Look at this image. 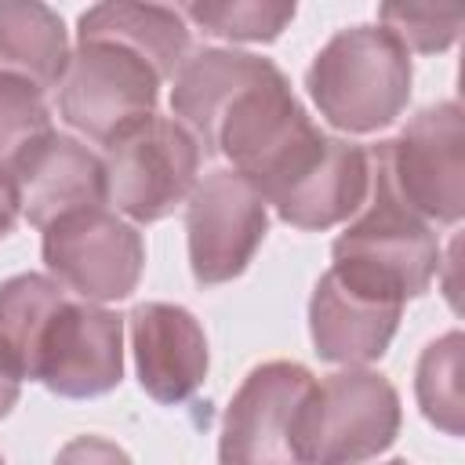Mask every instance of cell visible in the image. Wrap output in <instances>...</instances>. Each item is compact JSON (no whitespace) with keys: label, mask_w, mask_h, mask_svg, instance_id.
<instances>
[{"label":"cell","mask_w":465,"mask_h":465,"mask_svg":"<svg viewBox=\"0 0 465 465\" xmlns=\"http://www.w3.org/2000/svg\"><path fill=\"white\" fill-rule=\"evenodd\" d=\"M200 145L174 116H145L105 145V200L138 225L182 207L200 178Z\"/></svg>","instance_id":"5"},{"label":"cell","mask_w":465,"mask_h":465,"mask_svg":"<svg viewBox=\"0 0 465 465\" xmlns=\"http://www.w3.org/2000/svg\"><path fill=\"white\" fill-rule=\"evenodd\" d=\"M378 25L389 29L403 51H418V54H440L447 51L458 33L465 15L458 7H421V4H381L378 7Z\"/></svg>","instance_id":"22"},{"label":"cell","mask_w":465,"mask_h":465,"mask_svg":"<svg viewBox=\"0 0 465 465\" xmlns=\"http://www.w3.org/2000/svg\"><path fill=\"white\" fill-rule=\"evenodd\" d=\"M51 109L44 91L18 76H0V163L11 167L33 142L51 134Z\"/></svg>","instance_id":"21"},{"label":"cell","mask_w":465,"mask_h":465,"mask_svg":"<svg viewBox=\"0 0 465 465\" xmlns=\"http://www.w3.org/2000/svg\"><path fill=\"white\" fill-rule=\"evenodd\" d=\"M371 193V160L367 149L345 138H323V145L309 156V163L283 185L276 189L265 207L280 214V222L305 229V232H323L331 225H341L360 214Z\"/></svg>","instance_id":"14"},{"label":"cell","mask_w":465,"mask_h":465,"mask_svg":"<svg viewBox=\"0 0 465 465\" xmlns=\"http://www.w3.org/2000/svg\"><path fill=\"white\" fill-rule=\"evenodd\" d=\"M54 465H134V461L127 458L124 447H116L105 436H73L58 450Z\"/></svg>","instance_id":"23"},{"label":"cell","mask_w":465,"mask_h":465,"mask_svg":"<svg viewBox=\"0 0 465 465\" xmlns=\"http://www.w3.org/2000/svg\"><path fill=\"white\" fill-rule=\"evenodd\" d=\"M185 232L196 283H229L254 262L269 232V207L243 174L211 171L185 200Z\"/></svg>","instance_id":"9"},{"label":"cell","mask_w":465,"mask_h":465,"mask_svg":"<svg viewBox=\"0 0 465 465\" xmlns=\"http://www.w3.org/2000/svg\"><path fill=\"white\" fill-rule=\"evenodd\" d=\"M69 36L54 7L40 0H0V76L47 91L69 69Z\"/></svg>","instance_id":"17"},{"label":"cell","mask_w":465,"mask_h":465,"mask_svg":"<svg viewBox=\"0 0 465 465\" xmlns=\"http://www.w3.org/2000/svg\"><path fill=\"white\" fill-rule=\"evenodd\" d=\"M22 214L40 232L76 211L105 207V163L73 134H44L11 167Z\"/></svg>","instance_id":"12"},{"label":"cell","mask_w":465,"mask_h":465,"mask_svg":"<svg viewBox=\"0 0 465 465\" xmlns=\"http://www.w3.org/2000/svg\"><path fill=\"white\" fill-rule=\"evenodd\" d=\"M65 302L69 291L44 272H18L0 283V360L18 381H33L44 334Z\"/></svg>","instance_id":"18"},{"label":"cell","mask_w":465,"mask_h":465,"mask_svg":"<svg viewBox=\"0 0 465 465\" xmlns=\"http://www.w3.org/2000/svg\"><path fill=\"white\" fill-rule=\"evenodd\" d=\"M0 465H4V458H0Z\"/></svg>","instance_id":"27"},{"label":"cell","mask_w":465,"mask_h":465,"mask_svg":"<svg viewBox=\"0 0 465 465\" xmlns=\"http://www.w3.org/2000/svg\"><path fill=\"white\" fill-rule=\"evenodd\" d=\"M385 465H407V461H403V458H392V461H385Z\"/></svg>","instance_id":"26"},{"label":"cell","mask_w":465,"mask_h":465,"mask_svg":"<svg viewBox=\"0 0 465 465\" xmlns=\"http://www.w3.org/2000/svg\"><path fill=\"white\" fill-rule=\"evenodd\" d=\"M160 73L116 40H76L58 84V116L84 138L109 145L156 113Z\"/></svg>","instance_id":"6"},{"label":"cell","mask_w":465,"mask_h":465,"mask_svg":"<svg viewBox=\"0 0 465 465\" xmlns=\"http://www.w3.org/2000/svg\"><path fill=\"white\" fill-rule=\"evenodd\" d=\"M276 73V62L232 51V47H200L174 73L171 113L196 138L203 156H214V131L222 116L262 80Z\"/></svg>","instance_id":"15"},{"label":"cell","mask_w":465,"mask_h":465,"mask_svg":"<svg viewBox=\"0 0 465 465\" xmlns=\"http://www.w3.org/2000/svg\"><path fill=\"white\" fill-rule=\"evenodd\" d=\"M18 392H22V381L15 378V371L0 360V418L11 414V407L18 403Z\"/></svg>","instance_id":"25"},{"label":"cell","mask_w":465,"mask_h":465,"mask_svg":"<svg viewBox=\"0 0 465 465\" xmlns=\"http://www.w3.org/2000/svg\"><path fill=\"white\" fill-rule=\"evenodd\" d=\"M411 54L381 25H349L334 33L305 73L320 116L345 134L389 127L411 102Z\"/></svg>","instance_id":"1"},{"label":"cell","mask_w":465,"mask_h":465,"mask_svg":"<svg viewBox=\"0 0 465 465\" xmlns=\"http://www.w3.org/2000/svg\"><path fill=\"white\" fill-rule=\"evenodd\" d=\"M400 421L392 381L371 367H345L312 385L298 418V461L363 465L396 443Z\"/></svg>","instance_id":"2"},{"label":"cell","mask_w":465,"mask_h":465,"mask_svg":"<svg viewBox=\"0 0 465 465\" xmlns=\"http://www.w3.org/2000/svg\"><path fill=\"white\" fill-rule=\"evenodd\" d=\"M461 349L465 338L461 331H447L443 338L429 341L418 371H414V396L421 414L447 436H461V414H465V400H461Z\"/></svg>","instance_id":"19"},{"label":"cell","mask_w":465,"mask_h":465,"mask_svg":"<svg viewBox=\"0 0 465 465\" xmlns=\"http://www.w3.org/2000/svg\"><path fill=\"white\" fill-rule=\"evenodd\" d=\"M316 378L294 360L258 363L222 414L218 465H302L298 418Z\"/></svg>","instance_id":"8"},{"label":"cell","mask_w":465,"mask_h":465,"mask_svg":"<svg viewBox=\"0 0 465 465\" xmlns=\"http://www.w3.org/2000/svg\"><path fill=\"white\" fill-rule=\"evenodd\" d=\"M403 298L331 265L309 298V334L316 356L341 367H367L381 360L400 327Z\"/></svg>","instance_id":"10"},{"label":"cell","mask_w":465,"mask_h":465,"mask_svg":"<svg viewBox=\"0 0 465 465\" xmlns=\"http://www.w3.org/2000/svg\"><path fill=\"white\" fill-rule=\"evenodd\" d=\"M182 18L200 25L207 36L240 40V44H269L294 18V4L287 0H203L178 7Z\"/></svg>","instance_id":"20"},{"label":"cell","mask_w":465,"mask_h":465,"mask_svg":"<svg viewBox=\"0 0 465 465\" xmlns=\"http://www.w3.org/2000/svg\"><path fill=\"white\" fill-rule=\"evenodd\" d=\"M138 385L156 403H185L207 378V334L185 305L142 302L127 316Z\"/></svg>","instance_id":"13"},{"label":"cell","mask_w":465,"mask_h":465,"mask_svg":"<svg viewBox=\"0 0 465 465\" xmlns=\"http://www.w3.org/2000/svg\"><path fill=\"white\" fill-rule=\"evenodd\" d=\"M40 251L51 280L94 305L127 298L145 269L142 232L105 207H87L51 222Z\"/></svg>","instance_id":"7"},{"label":"cell","mask_w":465,"mask_h":465,"mask_svg":"<svg viewBox=\"0 0 465 465\" xmlns=\"http://www.w3.org/2000/svg\"><path fill=\"white\" fill-rule=\"evenodd\" d=\"M396 200L429 225L465 214V116L458 102L421 109L396 138L367 149Z\"/></svg>","instance_id":"3"},{"label":"cell","mask_w":465,"mask_h":465,"mask_svg":"<svg viewBox=\"0 0 465 465\" xmlns=\"http://www.w3.org/2000/svg\"><path fill=\"white\" fill-rule=\"evenodd\" d=\"M124 378V320L94 302H65L51 320L36 374L47 392L62 400H94Z\"/></svg>","instance_id":"11"},{"label":"cell","mask_w":465,"mask_h":465,"mask_svg":"<svg viewBox=\"0 0 465 465\" xmlns=\"http://www.w3.org/2000/svg\"><path fill=\"white\" fill-rule=\"evenodd\" d=\"M371 160V156H367ZM334 265L378 283L392 294L418 298L440 272V236L429 222L407 211L381 171L371 163V193L360 214L331 243Z\"/></svg>","instance_id":"4"},{"label":"cell","mask_w":465,"mask_h":465,"mask_svg":"<svg viewBox=\"0 0 465 465\" xmlns=\"http://www.w3.org/2000/svg\"><path fill=\"white\" fill-rule=\"evenodd\" d=\"M18 214H22V203H18V189H15V178H11V171L0 163V240H4V236L15 229Z\"/></svg>","instance_id":"24"},{"label":"cell","mask_w":465,"mask_h":465,"mask_svg":"<svg viewBox=\"0 0 465 465\" xmlns=\"http://www.w3.org/2000/svg\"><path fill=\"white\" fill-rule=\"evenodd\" d=\"M76 40H116L142 54L160 80H174L189 58V25L178 7L163 4H94L76 22Z\"/></svg>","instance_id":"16"}]
</instances>
